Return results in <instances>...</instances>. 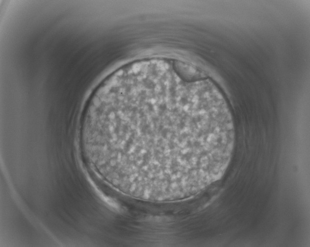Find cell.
Here are the masks:
<instances>
[{
    "mask_svg": "<svg viewBox=\"0 0 310 247\" xmlns=\"http://www.w3.org/2000/svg\"><path fill=\"white\" fill-rule=\"evenodd\" d=\"M80 127L96 171L122 193L156 202L189 198L218 180L234 134L217 91L154 68L110 77L90 99Z\"/></svg>",
    "mask_w": 310,
    "mask_h": 247,
    "instance_id": "1",
    "label": "cell"
}]
</instances>
